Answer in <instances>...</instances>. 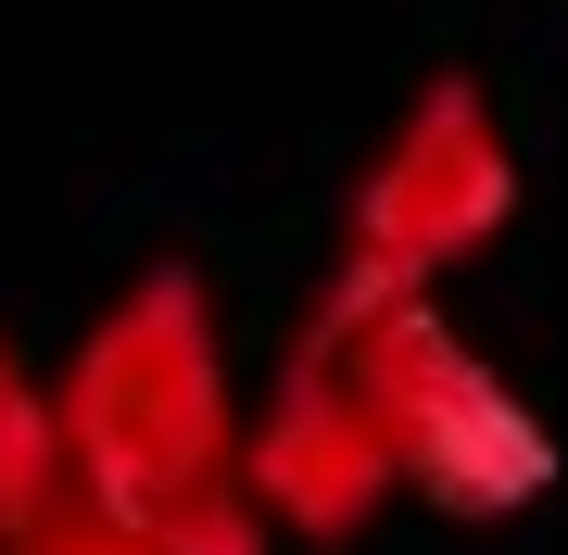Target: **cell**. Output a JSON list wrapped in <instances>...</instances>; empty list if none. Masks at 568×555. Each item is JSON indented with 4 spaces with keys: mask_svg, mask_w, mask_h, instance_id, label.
<instances>
[{
    "mask_svg": "<svg viewBox=\"0 0 568 555\" xmlns=\"http://www.w3.org/2000/svg\"><path fill=\"white\" fill-rule=\"evenodd\" d=\"M51 430L77 493L152 555H278L241 480V391H227L215 290L190 266H140L89 316V341L51 379Z\"/></svg>",
    "mask_w": 568,
    "mask_h": 555,
    "instance_id": "obj_1",
    "label": "cell"
},
{
    "mask_svg": "<svg viewBox=\"0 0 568 555\" xmlns=\"http://www.w3.org/2000/svg\"><path fill=\"white\" fill-rule=\"evenodd\" d=\"M304 329L354 367L366 417H379V454H392V493H417V505L467 517V531H493V517H530L568 480L544 404H530L493 353H467L429 290H417V304H316Z\"/></svg>",
    "mask_w": 568,
    "mask_h": 555,
    "instance_id": "obj_2",
    "label": "cell"
},
{
    "mask_svg": "<svg viewBox=\"0 0 568 555\" xmlns=\"http://www.w3.org/2000/svg\"><path fill=\"white\" fill-rule=\"evenodd\" d=\"M0 555H152V543H140V531H114V517L77 493V467H63L39 505H13V517H0Z\"/></svg>",
    "mask_w": 568,
    "mask_h": 555,
    "instance_id": "obj_5",
    "label": "cell"
},
{
    "mask_svg": "<svg viewBox=\"0 0 568 555\" xmlns=\"http://www.w3.org/2000/svg\"><path fill=\"white\" fill-rule=\"evenodd\" d=\"M506 227H518V140L493 114V89L480 76H417L379 165L354 177L342 266H328L316 304H417L455 266H480Z\"/></svg>",
    "mask_w": 568,
    "mask_h": 555,
    "instance_id": "obj_3",
    "label": "cell"
},
{
    "mask_svg": "<svg viewBox=\"0 0 568 555\" xmlns=\"http://www.w3.org/2000/svg\"><path fill=\"white\" fill-rule=\"evenodd\" d=\"M241 480H253L265 531H278V543H316V555H342V543H366V531L392 517V454H379V417H366L354 367H342L316 329L291 341L278 391L241 417Z\"/></svg>",
    "mask_w": 568,
    "mask_h": 555,
    "instance_id": "obj_4",
    "label": "cell"
}]
</instances>
